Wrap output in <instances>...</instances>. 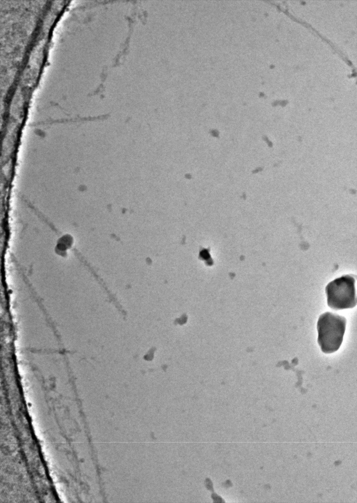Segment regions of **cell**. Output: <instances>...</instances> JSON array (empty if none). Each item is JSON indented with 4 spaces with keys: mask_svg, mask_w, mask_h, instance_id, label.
Returning <instances> with one entry per match:
<instances>
[{
    "mask_svg": "<svg viewBox=\"0 0 357 503\" xmlns=\"http://www.w3.org/2000/svg\"><path fill=\"white\" fill-rule=\"evenodd\" d=\"M355 281L354 275H345L329 282L325 288L328 307L336 310L354 307L357 305Z\"/></svg>",
    "mask_w": 357,
    "mask_h": 503,
    "instance_id": "2",
    "label": "cell"
},
{
    "mask_svg": "<svg viewBox=\"0 0 357 503\" xmlns=\"http://www.w3.org/2000/svg\"><path fill=\"white\" fill-rule=\"evenodd\" d=\"M346 325V318L337 314L326 312L318 320L317 341L323 352L333 353L340 348L343 341Z\"/></svg>",
    "mask_w": 357,
    "mask_h": 503,
    "instance_id": "1",
    "label": "cell"
}]
</instances>
